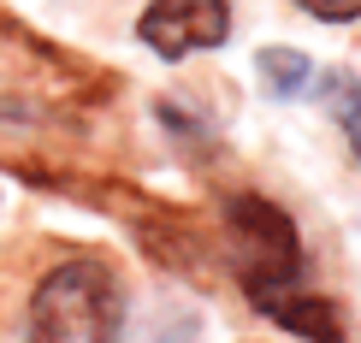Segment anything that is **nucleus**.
Returning <instances> with one entry per match:
<instances>
[{"mask_svg":"<svg viewBox=\"0 0 361 343\" xmlns=\"http://www.w3.org/2000/svg\"><path fill=\"white\" fill-rule=\"evenodd\" d=\"M308 18H326V24H355L361 18V0H296Z\"/></svg>","mask_w":361,"mask_h":343,"instance_id":"nucleus-6","label":"nucleus"},{"mask_svg":"<svg viewBox=\"0 0 361 343\" xmlns=\"http://www.w3.org/2000/svg\"><path fill=\"white\" fill-rule=\"evenodd\" d=\"M225 237H231V266L237 285L267 320L308 343H343V320L326 296L302 285V237L290 213L267 196H231L225 201Z\"/></svg>","mask_w":361,"mask_h":343,"instance_id":"nucleus-1","label":"nucleus"},{"mask_svg":"<svg viewBox=\"0 0 361 343\" xmlns=\"http://www.w3.org/2000/svg\"><path fill=\"white\" fill-rule=\"evenodd\" d=\"M255 66H261L267 95H279V101H296V95H308V89H314V59L296 54V48H267Z\"/></svg>","mask_w":361,"mask_h":343,"instance_id":"nucleus-5","label":"nucleus"},{"mask_svg":"<svg viewBox=\"0 0 361 343\" xmlns=\"http://www.w3.org/2000/svg\"><path fill=\"white\" fill-rule=\"evenodd\" d=\"M308 95H320L326 107H332L338 130L350 137L355 160H361V77H350V71H314V89Z\"/></svg>","mask_w":361,"mask_h":343,"instance_id":"nucleus-4","label":"nucleus"},{"mask_svg":"<svg viewBox=\"0 0 361 343\" xmlns=\"http://www.w3.org/2000/svg\"><path fill=\"white\" fill-rule=\"evenodd\" d=\"M137 36L160 59H190V54L225 48L231 0H148V12L137 18Z\"/></svg>","mask_w":361,"mask_h":343,"instance_id":"nucleus-3","label":"nucleus"},{"mask_svg":"<svg viewBox=\"0 0 361 343\" xmlns=\"http://www.w3.org/2000/svg\"><path fill=\"white\" fill-rule=\"evenodd\" d=\"M125 332V296L107 261L78 255L59 261L30 296V343H118Z\"/></svg>","mask_w":361,"mask_h":343,"instance_id":"nucleus-2","label":"nucleus"}]
</instances>
